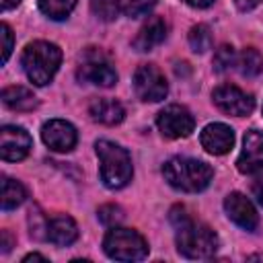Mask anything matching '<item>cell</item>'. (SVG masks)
Returning a JSON list of instances; mask_svg holds the SVG:
<instances>
[{"mask_svg": "<svg viewBox=\"0 0 263 263\" xmlns=\"http://www.w3.org/2000/svg\"><path fill=\"white\" fill-rule=\"evenodd\" d=\"M25 201V187L8 177H2V210H12Z\"/></svg>", "mask_w": 263, "mask_h": 263, "instance_id": "cell-20", "label": "cell"}, {"mask_svg": "<svg viewBox=\"0 0 263 263\" xmlns=\"http://www.w3.org/2000/svg\"><path fill=\"white\" fill-rule=\"evenodd\" d=\"M0 31H2V43H4L2 45V62H6L10 58V51H12V31L6 23H2Z\"/></svg>", "mask_w": 263, "mask_h": 263, "instance_id": "cell-27", "label": "cell"}, {"mask_svg": "<svg viewBox=\"0 0 263 263\" xmlns=\"http://www.w3.org/2000/svg\"><path fill=\"white\" fill-rule=\"evenodd\" d=\"M103 251L115 261H140L148 255V242L132 228L111 226L103 238Z\"/></svg>", "mask_w": 263, "mask_h": 263, "instance_id": "cell-5", "label": "cell"}, {"mask_svg": "<svg viewBox=\"0 0 263 263\" xmlns=\"http://www.w3.org/2000/svg\"><path fill=\"white\" fill-rule=\"evenodd\" d=\"M76 6V0H39V8L53 21H64Z\"/></svg>", "mask_w": 263, "mask_h": 263, "instance_id": "cell-21", "label": "cell"}, {"mask_svg": "<svg viewBox=\"0 0 263 263\" xmlns=\"http://www.w3.org/2000/svg\"><path fill=\"white\" fill-rule=\"evenodd\" d=\"M224 210H226V216L240 228L253 232L259 224V214L255 210V205L238 191L234 193H228L226 199H224Z\"/></svg>", "mask_w": 263, "mask_h": 263, "instance_id": "cell-13", "label": "cell"}, {"mask_svg": "<svg viewBox=\"0 0 263 263\" xmlns=\"http://www.w3.org/2000/svg\"><path fill=\"white\" fill-rule=\"evenodd\" d=\"M212 99L220 111L228 115H236V117H245L255 109V99L234 84H222L214 88Z\"/></svg>", "mask_w": 263, "mask_h": 263, "instance_id": "cell-9", "label": "cell"}, {"mask_svg": "<svg viewBox=\"0 0 263 263\" xmlns=\"http://www.w3.org/2000/svg\"><path fill=\"white\" fill-rule=\"evenodd\" d=\"M0 247H2V253H8V251H10L12 238H10L8 230H2V232H0Z\"/></svg>", "mask_w": 263, "mask_h": 263, "instance_id": "cell-29", "label": "cell"}, {"mask_svg": "<svg viewBox=\"0 0 263 263\" xmlns=\"http://www.w3.org/2000/svg\"><path fill=\"white\" fill-rule=\"evenodd\" d=\"M236 2V6L240 8V10H251V8H255L257 4H261L263 0H234Z\"/></svg>", "mask_w": 263, "mask_h": 263, "instance_id": "cell-30", "label": "cell"}, {"mask_svg": "<svg viewBox=\"0 0 263 263\" xmlns=\"http://www.w3.org/2000/svg\"><path fill=\"white\" fill-rule=\"evenodd\" d=\"M236 166L245 175H255L263 171V134L249 129L242 140V150L238 154Z\"/></svg>", "mask_w": 263, "mask_h": 263, "instance_id": "cell-12", "label": "cell"}, {"mask_svg": "<svg viewBox=\"0 0 263 263\" xmlns=\"http://www.w3.org/2000/svg\"><path fill=\"white\" fill-rule=\"evenodd\" d=\"M166 31H168V27H166L164 18L152 16V18H148V23L142 25V29H140L138 35L134 37L132 45H134V49H138V51H150L152 47L160 45V43L166 39Z\"/></svg>", "mask_w": 263, "mask_h": 263, "instance_id": "cell-15", "label": "cell"}, {"mask_svg": "<svg viewBox=\"0 0 263 263\" xmlns=\"http://www.w3.org/2000/svg\"><path fill=\"white\" fill-rule=\"evenodd\" d=\"M29 261H47V259L43 255H39V253H29V255L23 257V263H29Z\"/></svg>", "mask_w": 263, "mask_h": 263, "instance_id": "cell-32", "label": "cell"}, {"mask_svg": "<svg viewBox=\"0 0 263 263\" xmlns=\"http://www.w3.org/2000/svg\"><path fill=\"white\" fill-rule=\"evenodd\" d=\"M78 78L86 80V82H92L97 86L109 88V86H113L117 82V72L111 66V62L99 49H88L84 53L82 62H80Z\"/></svg>", "mask_w": 263, "mask_h": 263, "instance_id": "cell-6", "label": "cell"}, {"mask_svg": "<svg viewBox=\"0 0 263 263\" xmlns=\"http://www.w3.org/2000/svg\"><path fill=\"white\" fill-rule=\"evenodd\" d=\"M156 125H158L160 134L164 138L177 140V138H187L193 132L195 121H193V115L189 113L187 107H183V105H168V107H164L158 113Z\"/></svg>", "mask_w": 263, "mask_h": 263, "instance_id": "cell-8", "label": "cell"}, {"mask_svg": "<svg viewBox=\"0 0 263 263\" xmlns=\"http://www.w3.org/2000/svg\"><path fill=\"white\" fill-rule=\"evenodd\" d=\"M177 249L187 259H208L218 251V236L210 226L189 218L177 226Z\"/></svg>", "mask_w": 263, "mask_h": 263, "instance_id": "cell-4", "label": "cell"}, {"mask_svg": "<svg viewBox=\"0 0 263 263\" xmlns=\"http://www.w3.org/2000/svg\"><path fill=\"white\" fill-rule=\"evenodd\" d=\"M199 142L205 152L220 156V154L230 152V148L234 146V132L226 123H210L201 129Z\"/></svg>", "mask_w": 263, "mask_h": 263, "instance_id": "cell-14", "label": "cell"}, {"mask_svg": "<svg viewBox=\"0 0 263 263\" xmlns=\"http://www.w3.org/2000/svg\"><path fill=\"white\" fill-rule=\"evenodd\" d=\"M21 4V0H2V8L4 10H10V8H16Z\"/></svg>", "mask_w": 263, "mask_h": 263, "instance_id": "cell-33", "label": "cell"}, {"mask_svg": "<svg viewBox=\"0 0 263 263\" xmlns=\"http://www.w3.org/2000/svg\"><path fill=\"white\" fill-rule=\"evenodd\" d=\"M251 191H253V195H255V199L263 205V177H259V179H255L253 181V187H251Z\"/></svg>", "mask_w": 263, "mask_h": 263, "instance_id": "cell-28", "label": "cell"}, {"mask_svg": "<svg viewBox=\"0 0 263 263\" xmlns=\"http://www.w3.org/2000/svg\"><path fill=\"white\" fill-rule=\"evenodd\" d=\"M101 160V181L109 189H121L132 181V158L125 148L111 140H99L95 144Z\"/></svg>", "mask_w": 263, "mask_h": 263, "instance_id": "cell-3", "label": "cell"}, {"mask_svg": "<svg viewBox=\"0 0 263 263\" xmlns=\"http://www.w3.org/2000/svg\"><path fill=\"white\" fill-rule=\"evenodd\" d=\"M99 220L105 224V226H117L121 220H123V210L115 203H105L99 208Z\"/></svg>", "mask_w": 263, "mask_h": 263, "instance_id": "cell-26", "label": "cell"}, {"mask_svg": "<svg viewBox=\"0 0 263 263\" xmlns=\"http://www.w3.org/2000/svg\"><path fill=\"white\" fill-rule=\"evenodd\" d=\"M2 103L12 111H33L37 107V97L25 86H8L2 90Z\"/></svg>", "mask_w": 263, "mask_h": 263, "instance_id": "cell-18", "label": "cell"}, {"mask_svg": "<svg viewBox=\"0 0 263 263\" xmlns=\"http://www.w3.org/2000/svg\"><path fill=\"white\" fill-rule=\"evenodd\" d=\"M156 0H119V10L129 18L146 16L154 8Z\"/></svg>", "mask_w": 263, "mask_h": 263, "instance_id": "cell-23", "label": "cell"}, {"mask_svg": "<svg viewBox=\"0 0 263 263\" xmlns=\"http://www.w3.org/2000/svg\"><path fill=\"white\" fill-rule=\"evenodd\" d=\"M134 90L146 103H158L166 97L168 84L164 74L154 64H144L134 74Z\"/></svg>", "mask_w": 263, "mask_h": 263, "instance_id": "cell-7", "label": "cell"}, {"mask_svg": "<svg viewBox=\"0 0 263 263\" xmlns=\"http://www.w3.org/2000/svg\"><path fill=\"white\" fill-rule=\"evenodd\" d=\"M162 175L168 181L171 187L185 191V193H197L203 191L212 177L214 171L208 162L197 160V158H185V156H175L164 162Z\"/></svg>", "mask_w": 263, "mask_h": 263, "instance_id": "cell-1", "label": "cell"}, {"mask_svg": "<svg viewBox=\"0 0 263 263\" xmlns=\"http://www.w3.org/2000/svg\"><path fill=\"white\" fill-rule=\"evenodd\" d=\"M60 64H62V51L55 43L33 41L23 51V70L27 78L37 86H45L47 82H51Z\"/></svg>", "mask_w": 263, "mask_h": 263, "instance_id": "cell-2", "label": "cell"}, {"mask_svg": "<svg viewBox=\"0 0 263 263\" xmlns=\"http://www.w3.org/2000/svg\"><path fill=\"white\" fill-rule=\"evenodd\" d=\"M189 45L195 53H203L212 47V33L208 25H195L189 31Z\"/></svg>", "mask_w": 263, "mask_h": 263, "instance_id": "cell-22", "label": "cell"}, {"mask_svg": "<svg viewBox=\"0 0 263 263\" xmlns=\"http://www.w3.org/2000/svg\"><path fill=\"white\" fill-rule=\"evenodd\" d=\"M236 68L242 76H257L263 70V55L257 49L247 47L236 55Z\"/></svg>", "mask_w": 263, "mask_h": 263, "instance_id": "cell-19", "label": "cell"}, {"mask_svg": "<svg viewBox=\"0 0 263 263\" xmlns=\"http://www.w3.org/2000/svg\"><path fill=\"white\" fill-rule=\"evenodd\" d=\"M189 6H193V8H208V6H212L214 4V0H185Z\"/></svg>", "mask_w": 263, "mask_h": 263, "instance_id": "cell-31", "label": "cell"}, {"mask_svg": "<svg viewBox=\"0 0 263 263\" xmlns=\"http://www.w3.org/2000/svg\"><path fill=\"white\" fill-rule=\"evenodd\" d=\"M90 10L97 18L109 23L113 18H117L119 12V0H90Z\"/></svg>", "mask_w": 263, "mask_h": 263, "instance_id": "cell-24", "label": "cell"}, {"mask_svg": "<svg viewBox=\"0 0 263 263\" xmlns=\"http://www.w3.org/2000/svg\"><path fill=\"white\" fill-rule=\"evenodd\" d=\"M45 230H47V232H45L47 238H49L53 245H58V247H68V245H72V242L78 238V226H76V222H74L70 216H66V214L53 216V218L47 222Z\"/></svg>", "mask_w": 263, "mask_h": 263, "instance_id": "cell-16", "label": "cell"}, {"mask_svg": "<svg viewBox=\"0 0 263 263\" xmlns=\"http://www.w3.org/2000/svg\"><path fill=\"white\" fill-rule=\"evenodd\" d=\"M41 138L53 152H70L78 140L74 125L64 119H49L47 123H43Z\"/></svg>", "mask_w": 263, "mask_h": 263, "instance_id": "cell-11", "label": "cell"}, {"mask_svg": "<svg viewBox=\"0 0 263 263\" xmlns=\"http://www.w3.org/2000/svg\"><path fill=\"white\" fill-rule=\"evenodd\" d=\"M33 146L29 132L18 125H4L0 129V156L6 162L23 160Z\"/></svg>", "mask_w": 263, "mask_h": 263, "instance_id": "cell-10", "label": "cell"}, {"mask_svg": "<svg viewBox=\"0 0 263 263\" xmlns=\"http://www.w3.org/2000/svg\"><path fill=\"white\" fill-rule=\"evenodd\" d=\"M88 113L95 121H99L103 125H117L125 117L123 105L115 99H95L88 105Z\"/></svg>", "mask_w": 263, "mask_h": 263, "instance_id": "cell-17", "label": "cell"}, {"mask_svg": "<svg viewBox=\"0 0 263 263\" xmlns=\"http://www.w3.org/2000/svg\"><path fill=\"white\" fill-rule=\"evenodd\" d=\"M234 64H236V53H234L232 45H222V47L216 49V53H214V68L218 72H226Z\"/></svg>", "mask_w": 263, "mask_h": 263, "instance_id": "cell-25", "label": "cell"}]
</instances>
